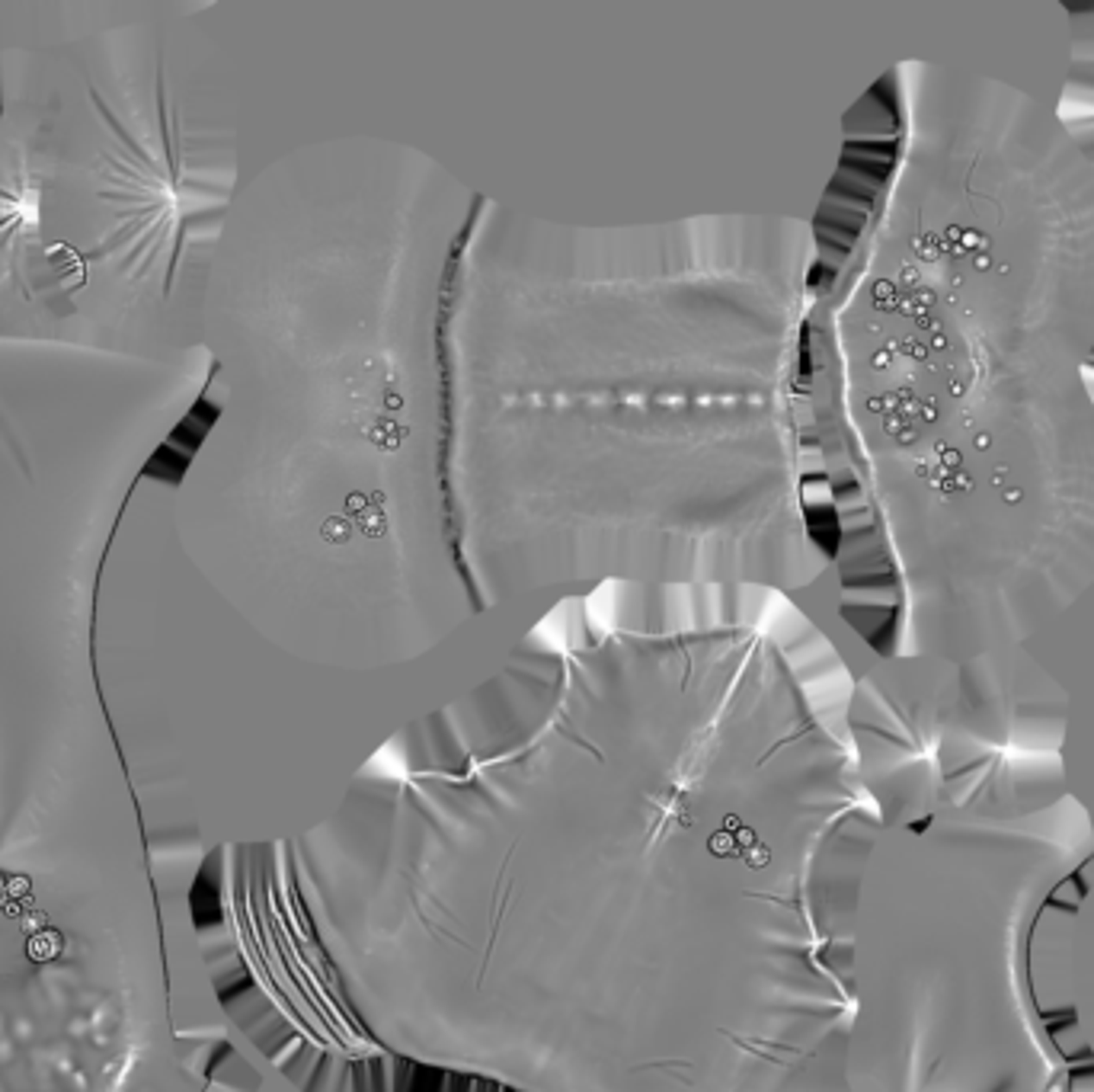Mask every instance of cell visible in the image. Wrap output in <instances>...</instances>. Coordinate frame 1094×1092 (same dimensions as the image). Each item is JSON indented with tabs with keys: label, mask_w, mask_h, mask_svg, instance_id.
<instances>
[{
	"label": "cell",
	"mask_w": 1094,
	"mask_h": 1092,
	"mask_svg": "<svg viewBox=\"0 0 1094 1092\" xmlns=\"http://www.w3.org/2000/svg\"><path fill=\"white\" fill-rule=\"evenodd\" d=\"M7 907V891H3V885H0V910Z\"/></svg>",
	"instance_id": "11"
},
{
	"label": "cell",
	"mask_w": 1094,
	"mask_h": 1092,
	"mask_svg": "<svg viewBox=\"0 0 1094 1092\" xmlns=\"http://www.w3.org/2000/svg\"><path fill=\"white\" fill-rule=\"evenodd\" d=\"M61 949H65V939H61V932H58V929H42V932H35V936H29V942H26V955H29V962H35V964H48V962H54V958H58V955H61Z\"/></svg>",
	"instance_id": "8"
},
{
	"label": "cell",
	"mask_w": 1094,
	"mask_h": 1092,
	"mask_svg": "<svg viewBox=\"0 0 1094 1092\" xmlns=\"http://www.w3.org/2000/svg\"><path fill=\"white\" fill-rule=\"evenodd\" d=\"M857 110L810 219L838 615L889 660L1030 647L1094 593V174L979 67Z\"/></svg>",
	"instance_id": "2"
},
{
	"label": "cell",
	"mask_w": 1094,
	"mask_h": 1092,
	"mask_svg": "<svg viewBox=\"0 0 1094 1092\" xmlns=\"http://www.w3.org/2000/svg\"><path fill=\"white\" fill-rule=\"evenodd\" d=\"M851 695L787 593L551 600L288 840L330 1051L506 1092H851L880 830Z\"/></svg>",
	"instance_id": "1"
},
{
	"label": "cell",
	"mask_w": 1094,
	"mask_h": 1092,
	"mask_svg": "<svg viewBox=\"0 0 1094 1092\" xmlns=\"http://www.w3.org/2000/svg\"><path fill=\"white\" fill-rule=\"evenodd\" d=\"M42 929H48L45 913L35 910V913H29V917H22V932H26V936H35V932H42Z\"/></svg>",
	"instance_id": "10"
},
{
	"label": "cell",
	"mask_w": 1094,
	"mask_h": 1092,
	"mask_svg": "<svg viewBox=\"0 0 1094 1092\" xmlns=\"http://www.w3.org/2000/svg\"><path fill=\"white\" fill-rule=\"evenodd\" d=\"M1053 112L1094 174V3L1069 7V65Z\"/></svg>",
	"instance_id": "6"
},
{
	"label": "cell",
	"mask_w": 1094,
	"mask_h": 1092,
	"mask_svg": "<svg viewBox=\"0 0 1094 1092\" xmlns=\"http://www.w3.org/2000/svg\"><path fill=\"white\" fill-rule=\"evenodd\" d=\"M3 891H7V900H20V897L29 891V878H26V874H13V878H7Z\"/></svg>",
	"instance_id": "9"
},
{
	"label": "cell",
	"mask_w": 1094,
	"mask_h": 1092,
	"mask_svg": "<svg viewBox=\"0 0 1094 1092\" xmlns=\"http://www.w3.org/2000/svg\"><path fill=\"white\" fill-rule=\"evenodd\" d=\"M810 219L576 225L480 196L445 308V481L480 615L832 570Z\"/></svg>",
	"instance_id": "3"
},
{
	"label": "cell",
	"mask_w": 1094,
	"mask_h": 1092,
	"mask_svg": "<svg viewBox=\"0 0 1094 1092\" xmlns=\"http://www.w3.org/2000/svg\"><path fill=\"white\" fill-rule=\"evenodd\" d=\"M90 103L106 125L97 199L109 208V231L80 260L109 263L131 289L170 298L189 253L224 238L234 196V138L202 129L170 97L157 61L151 106L129 119L97 87Z\"/></svg>",
	"instance_id": "5"
},
{
	"label": "cell",
	"mask_w": 1094,
	"mask_h": 1092,
	"mask_svg": "<svg viewBox=\"0 0 1094 1092\" xmlns=\"http://www.w3.org/2000/svg\"><path fill=\"white\" fill-rule=\"evenodd\" d=\"M42 180L26 144H13L0 164V285L20 283L26 247L39 234Z\"/></svg>",
	"instance_id": "7"
},
{
	"label": "cell",
	"mask_w": 1094,
	"mask_h": 1092,
	"mask_svg": "<svg viewBox=\"0 0 1094 1092\" xmlns=\"http://www.w3.org/2000/svg\"><path fill=\"white\" fill-rule=\"evenodd\" d=\"M480 196L416 144L349 131L250 199L237 548L272 638L330 676L423 663L480 615L445 481V308Z\"/></svg>",
	"instance_id": "4"
}]
</instances>
